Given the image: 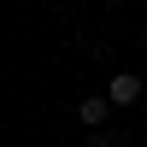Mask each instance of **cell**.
<instances>
[{
  "instance_id": "obj_1",
  "label": "cell",
  "mask_w": 147,
  "mask_h": 147,
  "mask_svg": "<svg viewBox=\"0 0 147 147\" xmlns=\"http://www.w3.org/2000/svg\"><path fill=\"white\" fill-rule=\"evenodd\" d=\"M141 88H147V82L136 77V71H118V77L106 82V100H112V106H136V100H141Z\"/></svg>"
},
{
  "instance_id": "obj_2",
  "label": "cell",
  "mask_w": 147,
  "mask_h": 147,
  "mask_svg": "<svg viewBox=\"0 0 147 147\" xmlns=\"http://www.w3.org/2000/svg\"><path fill=\"white\" fill-rule=\"evenodd\" d=\"M106 112H112L106 94H82V100H77V118H82L88 129H106Z\"/></svg>"
}]
</instances>
